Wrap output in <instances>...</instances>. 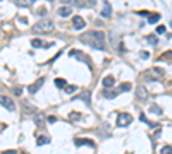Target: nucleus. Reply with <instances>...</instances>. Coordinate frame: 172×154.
Here are the masks:
<instances>
[{"label":"nucleus","instance_id":"nucleus-1","mask_svg":"<svg viewBox=\"0 0 172 154\" xmlns=\"http://www.w3.org/2000/svg\"><path fill=\"white\" fill-rule=\"evenodd\" d=\"M81 41L90 45L95 50H105V34L103 31H90L81 36Z\"/></svg>","mask_w":172,"mask_h":154},{"label":"nucleus","instance_id":"nucleus-2","mask_svg":"<svg viewBox=\"0 0 172 154\" xmlns=\"http://www.w3.org/2000/svg\"><path fill=\"white\" fill-rule=\"evenodd\" d=\"M33 29L34 33H50V31H53V22L50 19H41L33 26Z\"/></svg>","mask_w":172,"mask_h":154},{"label":"nucleus","instance_id":"nucleus-3","mask_svg":"<svg viewBox=\"0 0 172 154\" xmlns=\"http://www.w3.org/2000/svg\"><path fill=\"white\" fill-rule=\"evenodd\" d=\"M69 55L74 57V58H77V60H81V62H84V64L90 67V70L93 68V64H91V60H90V58H86V55L83 53V51H79V50H71V51H69Z\"/></svg>","mask_w":172,"mask_h":154},{"label":"nucleus","instance_id":"nucleus-4","mask_svg":"<svg viewBox=\"0 0 172 154\" xmlns=\"http://www.w3.org/2000/svg\"><path fill=\"white\" fill-rule=\"evenodd\" d=\"M131 122H133V116L129 115V113H126V111H120L119 115H117V125L119 127H127Z\"/></svg>","mask_w":172,"mask_h":154},{"label":"nucleus","instance_id":"nucleus-5","mask_svg":"<svg viewBox=\"0 0 172 154\" xmlns=\"http://www.w3.org/2000/svg\"><path fill=\"white\" fill-rule=\"evenodd\" d=\"M145 75H146V79H158V77L163 75V70H162V68L153 67V68H148Z\"/></svg>","mask_w":172,"mask_h":154},{"label":"nucleus","instance_id":"nucleus-6","mask_svg":"<svg viewBox=\"0 0 172 154\" xmlns=\"http://www.w3.org/2000/svg\"><path fill=\"white\" fill-rule=\"evenodd\" d=\"M0 105H2V106H5L9 111H14V110H16V105H14L12 99L7 98V96H2V94H0Z\"/></svg>","mask_w":172,"mask_h":154},{"label":"nucleus","instance_id":"nucleus-7","mask_svg":"<svg viewBox=\"0 0 172 154\" xmlns=\"http://www.w3.org/2000/svg\"><path fill=\"white\" fill-rule=\"evenodd\" d=\"M45 122H47L45 113H43V111H36V113H34V125H36V127H43Z\"/></svg>","mask_w":172,"mask_h":154},{"label":"nucleus","instance_id":"nucleus-8","mask_svg":"<svg viewBox=\"0 0 172 154\" xmlns=\"http://www.w3.org/2000/svg\"><path fill=\"white\" fill-rule=\"evenodd\" d=\"M74 144H76L77 147H81V145H90V147H95V142L90 141V139H86V137H77V139H74Z\"/></svg>","mask_w":172,"mask_h":154},{"label":"nucleus","instance_id":"nucleus-9","mask_svg":"<svg viewBox=\"0 0 172 154\" xmlns=\"http://www.w3.org/2000/svg\"><path fill=\"white\" fill-rule=\"evenodd\" d=\"M31 46L33 48H52L53 43H45L41 39H31Z\"/></svg>","mask_w":172,"mask_h":154},{"label":"nucleus","instance_id":"nucleus-10","mask_svg":"<svg viewBox=\"0 0 172 154\" xmlns=\"http://www.w3.org/2000/svg\"><path fill=\"white\" fill-rule=\"evenodd\" d=\"M43 82H45V79H43V77H40L38 81L34 82V84H31V86H29V87H28V91H29V93H31V94H34V93H38V89H40V87H41V86H43Z\"/></svg>","mask_w":172,"mask_h":154},{"label":"nucleus","instance_id":"nucleus-11","mask_svg":"<svg viewBox=\"0 0 172 154\" xmlns=\"http://www.w3.org/2000/svg\"><path fill=\"white\" fill-rule=\"evenodd\" d=\"M136 98H138V99H141V101L148 98V93H146L145 86H138V87H136Z\"/></svg>","mask_w":172,"mask_h":154},{"label":"nucleus","instance_id":"nucleus-12","mask_svg":"<svg viewBox=\"0 0 172 154\" xmlns=\"http://www.w3.org/2000/svg\"><path fill=\"white\" fill-rule=\"evenodd\" d=\"M72 26L76 28V29H83V28H84V19H83L81 16H74V19H72Z\"/></svg>","mask_w":172,"mask_h":154},{"label":"nucleus","instance_id":"nucleus-13","mask_svg":"<svg viewBox=\"0 0 172 154\" xmlns=\"http://www.w3.org/2000/svg\"><path fill=\"white\" fill-rule=\"evenodd\" d=\"M102 84H103V87H105V89H110L112 86L115 84V79H114L112 75H107V77H103Z\"/></svg>","mask_w":172,"mask_h":154},{"label":"nucleus","instance_id":"nucleus-14","mask_svg":"<svg viewBox=\"0 0 172 154\" xmlns=\"http://www.w3.org/2000/svg\"><path fill=\"white\" fill-rule=\"evenodd\" d=\"M110 14H112V5H110V2H103L102 16H103V17H110Z\"/></svg>","mask_w":172,"mask_h":154},{"label":"nucleus","instance_id":"nucleus-15","mask_svg":"<svg viewBox=\"0 0 172 154\" xmlns=\"http://www.w3.org/2000/svg\"><path fill=\"white\" fill-rule=\"evenodd\" d=\"M71 14H72V9L71 7H60L59 9V16L60 17H69Z\"/></svg>","mask_w":172,"mask_h":154},{"label":"nucleus","instance_id":"nucleus-16","mask_svg":"<svg viewBox=\"0 0 172 154\" xmlns=\"http://www.w3.org/2000/svg\"><path fill=\"white\" fill-rule=\"evenodd\" d=\"M22 108H24V111L26 113H36V106H31L29 105V101H22Z\"/></svg>","mask_w":172,"mask_h":154},{"label":"nucleus","instance_id":"nucleus-17","mask_svg":"<svg viewBox=\"0 0 172 154\" xmlns=\"http://www.w3.org/2000/svg\"><path fill=\"white\" fill-rule=\"evenodd\" d=\"M102 96H103V98H107V99H114L117 96V93H115V91H110V89H103Z\"/></svg>","mask_w":172,"mask_h":154},{"label":"nucleus","instance_id":"nucleus-18","mask_svg":"<svg viewBox=\"0 0 172 154\" xmlns=\"http://www.w3.org/2000/svg\"><path fill=\"white\" fill-rule=\"evenodd\" d=\"M158 60H162V62H169V64H172V51H163L162 57H158Z\"/></svg>","mask_w":172,"mask_h":154},{"label":"nucleus","instance_id":"nucleus-19","mask_svg":"<svg viewBox=\"0 0 172 154\" xmlns=\"http://www.w3.org/2000/svg\"><path fill=\"white\" fill-rule=\"evenodd\" d=\"M139 120H141V122H145V123L148 125V127H150V128H157V123H153V122H150V120L146 118V116L143 115V113H141V115H139Z\"/></svg>","mask_w":172,"mask_h":154},{"label":"nucleus","instance_id":"nucleus-20","mask_svg":"<svg viewBox=\"0 0 172 154\" xmlns=\"http://www.w3.org/2000/svg\"><path fill=\"white\" fill-rule=\"evenodd\" d=\"M145 41H148L150 45H157V43H158V38H157L155 34H148V36H145Z\"/></svg>","mask_w":172,"mask_h":154},{"label":"nucleus","instance_id":"nucleus-21","mask_svg":"<svg viewBox=\"0 0 172 154\" xmlns=\"http://www.w3.org/2000/svg\"><path fill=\"white\" fill-rule=\"evenodd\" d=\"M48 142H50V139H48L47 135H40L38 141H36V144H38V145H45V144H48Z\"/></svg>","mask_w":172,"mask_h":154},{"label":"nucleus","instance_id":"nucleus-22","mask_svg":"<svg viewBox=\"0 0 172 154\" xmlns=\"http://www.w3.org/2000/svg\"><path fill=\"white\" fill-rule=\"evenodd\" d=\"M160 14H151L150 17H148V22H150V24H155V22H158L160 21Z\"/></svg>","mask_w":172,"mask_h":154},{"label":"nucleus","instance_id":"nucleus-23","mask_svg":"<svg viewBox=\"0 0 172 154\" xmlns=\"http://www.w3.org/2000/svg\"><path fill=\"white\" fill-rule=\"evenodd\" d=\"M64 89H65V93H67V94H72V93H76V91H77V86H65Z\"/></svg>","mask_w":172,"mask_h":154},{"label":"nucleus","instance_id":"nucleus-24","mask_svg":"<svg viewBox=\"0 0 172 154\" xmlns=\"http://www.w3.org/2000/svg\"><path fill=\"white\" fill-rule=\"evenodd\" d=\"M88 96H90V93H88V91H84V93H83L81 96H79V99H83V101H84L86 105H90V98H88Z\"/></svg>","mask_w":172,"mask_h":154},{"label":"nucleus","instance_id":"nucleus-25","mask_svg":"<svg viewBox=\"0 0 172 154\" xmlns=\"http://www.w3.org/2000/svg\"><path fill=\"white\" fill-rule=\"evenodd\" d=\"M160 154H172V145H163Z\"/></svg>","mask_w":172,"mask_h":154},{"label":"nucleus","instance_id":"nucleus-26","mask_svg":"<svg viewBox=\"0 0 172 154\" xmlns=\"http://www.w3.org/2000/svg\"><path fill=\"white\" fill-rule=\"evenodd\" d=\"M151 111H153L155 115H162V108L157 106V105H151Z\"/></svg>","mask_w":172,"mask_h":154},{"label":"nucleus","instance_id":"nucleus-27","mask_svg":"<svg viewBox=\"0 0 172 154\" xmlns=\"http://www.w3.org/2000/svg\"><path fill=\"white\" fill-rule=\"evenodd\" d=\"M129 89H131V84H127V82L120 84V87H119V91H122V93H126V91H129Z\"/></svg>","mask_w":172,"mask_h":154},{"label":"nucleus","instance_id":"nucleus-28","mask_svg":"<svg viewBox=\"0 0 172 154\" xmlns=\"http://www.w3.org/2000/svg\"><path fill=\"white\" fill-rule=\"evenodd\" d=\"M65 84H67V82H65L64 79H55V86H57V87H65Z\"/></svg>","mask_w":172,"mask_h":154},{"label":"nucleus","instance_id":"nucleus-29","mask_svg":"<svg viewBox=\"0 0 172 154\" xmlns=\"http://www.w3.org/2000/svg\"><path fill=\"white\" fill-rule=\"evenodd\" d=\"M165 29H167V28L160 24V26H157V29H155V31H157V34H163V33H165Z\"/></svg>","mask_w":172,"mask_h":154},{"label":"nucleus","instance_id":"nucleus-30","mask_svg":"<svg viewBox=\"0 0 172 154\" xmlns=\"http://www.w3.org/2000/svg\"><path fill=\"white\" fill-rule=\"evenodd\" d=\"M69 118L74 122V120H79V118H81V115H79V113H71V115H69Z\"/></svg>","mask_w":172,"mask_h":154},{"label":"nucleus","instance_id":"nucleus-31","mask_svg":"<svg viewBox=\"0 0 172 154\" xmlns=\"http://www.w3.org/2000/svg\"><path fill=\"white\" fill-rule=\"evenodd\" d=\"M14 94H16V96H21V94H22V87H16V89H14Z\"/></svg>","mask_w":172,"mask_h":154},{"label":"nucleus","instance_id":"nucleus-32","mask_svg":"<svg viewBox=\"0 0 172 154\" xmlns=\"http://www.w3.org/2000/svg\"><path fill=\"white\" fill-rule=\"evenodd\" d=\"M47 122H50V123H55V122H57V118H55V116H48V118H47Z\"/></svg>","mask_w":172,"mask_h":154},{"label":"nucleus","instance_id":"nucleus-33","mask_svg":"<svg viewBox=\"0 0 172 154\" xmlns=\"http://www.w3.org/2000/svg\"><path fill=\"white\" fill-rule=\"evenodd\" d=\"M148 57H150V53H148V51H141V58H148Z\"/></svg>","mask_w":172,"mask_h":154},{"label":"nucleus","instance_id":"nucleus-34","mask_svg":"<svg viewBox=\"0 0 172 154\" xmlns=\"http://www.w3.org/2000/svg\"><path fill=\"white\" fill-rule=\"evenodd\" d=\"M2 154H16V151H14V149H9V151H4Z\"/></svg>","mask_w":172,"mask_h":154},{"label":"nucleus","instance_id":"nucleus-35","mask_svg":"<svg viewBox=\"0 0 172 154\" xmlns=\"http://www.w3.org/2000/svg\"><path fill=\"white\" fill-rule=\"evenodd\" d=\"M170 28H172V21H170Z\"/></svg>","mask_w":172,"mask_h":154},{"label":"nucleus","instance_id":"nucleus-36","mask_svg":"<svg viewBox=\"0 0 172 154\" xmlns=\"http://www.w3.org/2000/svg\"><path fill=\"white\" fill-rule=\"evenodd\" d=\"M21 154H26V152H21Z\"/></svg>","mask_w":172,"mask_h":154}]
</instances>
